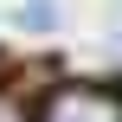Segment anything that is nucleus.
<instances>
[{"label": "nucleus", "mask_w": 122, "mask_h": 122, "mask_svg": "<svg viewBox=\"0 0 122 122\" xmlns=\"http://www.w3.org/2000/svg\"><path fill=\"white\" fill-rule=\"evenodd\" d=\"M32 122H122V90L116 84H51Z\"/></svg>", "instance_id": "f257e3e1"}, {"label": "nucleus", "mask_w": 122, "mask_h": 122, "mask_svg": "<svg viewBox=\"0 0 122 122\" xmlns=\"http://www.w3.org/2000/svg\"><path fill=\"white\" fill-rule=\"evenodd\" d=\"M13 19H19L26 32H58V26H64V13H58V0H26V6H19Z\"/></svg>", "instance_id": "f03ea898"}, {"label": "nucleus", "mask_w": 122, "mask_h": 122, "mask_svg": "<svg viewBox=\"0 0 122 122\" xmlns=\"http://www.w3.org/2000/svg\"><path fill=\"white\" fill-rule=\"evenodd\" d=\"M0 122H26V109H19V97H13V90H0Z\"/></svg>", "instance_id": "7ed1b4c3"}]
</instances>
